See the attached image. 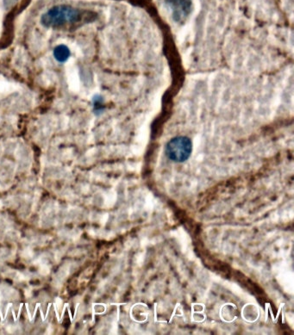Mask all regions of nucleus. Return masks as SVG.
I'll list each match as a JSON object with an SVG mask.
<instances>
[{"mask_svg": "<svg viewBox=\"0 0 294 335\" xmlns=\"http://www.w3.org/2000/svg\"><path fill=\"white\" fill-rule=\"evenodd\" d=\"M93 17L94 14L88 10H80L68 4H59L42 15L41 23L46 28L71 29L91 22Z\"/></svg>", "mask_w": 294, "mask_h": 335, "instance_id": "nucleus-1", "label": "nucleus"}, {"mask_svg": "<svg viewBox=\"0 0 294 335\" xmlns=\"http://www.w3.org/2000/svg\"><path fill=\"white\" fill-rule=\"evenodd\" d=\"M192 149L191 140L185 136H178L168 142L166 154L173 161L183 162L190 157Z\"/></svg>", "mask_w": 294, "mask_h": 335, "instance_id": "nucleus-2", "label": "nucleus"}, {"mask_svg": "<svg viewBox=\"0 0 294 335\" xmlns=\"http://www.w3.org/2000/svg\"><path fill=\"white\" fill-rule=\"evenodd\" d=\"M168 5L170 6L173 11V17L175 22L183 23L188 17L192 0H166Z\"/></svg>", "mask_w": 294, "mask_h": 335, "instance_id": "nucleus-3", "label": "nucleus"}, {"mask_svg": "<svg viewBox=\"0 0 294 335\" xmlns=\"http://www.w3.org/2000/svg\"><path fill=\"white\" fill-rule=\"evenodd\" d=\"M54 55H55V60H57L59 62H65L70 56V51L69 48L64 45H60L55 48Z\"/></svg>", "mask_w": 294, "mask_h": 335, "instance_id": "nucleus-4", "label": "nucleus"}]
</instances>
